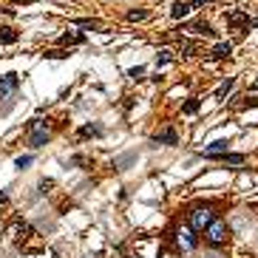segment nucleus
Returning a JSON list of instances; mask_svg holds the SVG:
<instances>
[{"mask_svg":"<svg viewBox=\"0 0 258 258\" xmlns=\"http://www.w3.org/2000/svg\"><path fill=\"white\" fill-rule=\"evenodd\" d=\"M213 219H216V213H213L210 205H196L190 213H187V227H190L193 233H205Z\"/></svg>","mask_w":258,"mask_h":258,"instance_id":"nucleus-1","label":"nucleus"},{"mask_svg":"<svg viewBox=\"0 0 258 258\" xmlns=\"http://www.w3.org/2000/svg\"><path fill=\"white\" fill-rule=\"evenodd\" d=\"M205 241L210 247H227V241H230V227H227V222L216 216L213 222H210V227L205 230Z\"/></svg>","mask_w":258,"mask_h":258,"instance_id":"nucleus-2","label":"nucleus"},{"mask_svg":"<svg viewBox=\"0 0 258 258\" xmlns=\"http://www.w3.org/2000/svg\"><path fill=\"white\" fill-rule=\"evenodd\" d=\"M173 239H176V247L182 250V253H190V250H196L199 244V236L190 227H179L176 233H173Z\"/></svg>","mask_w":258,"mask_h":258,"instance_id":"nucleus-3","label":"nucleus"},{"mask_svg":"<svg viewBox=\"0 0 258 258\" xmlns=\"http://www.w3.org/2000/svg\"><path fill=\"white\" fill-rule=\"evenodd\" d=\"M17 85H20V74H3V77H0V99L14 94Z\"/></svg>","mask_w":258,"mask_h":258,"instance_id":"nucleus-4","label":"nucleus"},{"mask_svg":"<svg viewBox=\"0 0 258 258\" xmlns=\"http://www.w3.org/2000/svg\"><path fill=\"white\" fill-rule=\"evenodd\" d=\"M227 151H230V142H227V139H216V142L205 145V148L199 151V156L210 159V156H219V153H227Z\"/></svg>","mask_w":258,"mask_h":258,"instance_id":"nucleus-5","label":"nucleus"},{"mask_svg":"<svg viewBox=\"0 0 258 258\" xmlns=\"http://www.w3.org/2000/svg\"><path fill=\"white\" fill-rule=\"evenodd\" d=\"M48 139H51V131H48V128H37V131L28 134V145H31L34 151H37V148H45Z\"/></svg>","mask_w":258,"mask_h":258,"instance_id":"nucleus-6","label":"nucleus"},{"mask_svg":"<svg viewBox=\"0 0 258 258\" xmlns=\"http://www.w3.org/2000/svg\"><path fill=\"white\" fill-rule=\"evenodd\" d=\"M187 31H193V34H202V37H216L213 26L207 23V20H193V23H187Z\"/></svg>","mask_w":258,"mask_h":258,"instance_id":"nucleus-7","label":"nucleus"},{"mask_svg":"<svg viewBox=\"0 0 258 258\" xmlns=\"http://www.w3.org/2000/svg\"><path fill=\"white\" fill-rule=\"evenodd\" d=\"M153 145H179V134L173 131V128H165V131H159V134L151 139Z\"/></svg>","mask_w":258,"mask_h":258,"instance_id":"nucleus-8","label":"nucleus"},{"mask_svg":"<svg viewBox=\"0 0 258 258\" xmlns=\"http://www.w3.org/2000/svg\"><path fill=\"white\" fill-rule=\"evenodd\" d=\"M210 159L213 162H222V165H244V162H247V156H244V153H219V156H210Z\"/></svg>","mask_w":258,"mask_h":258,"instance_id":"nucleus-9","label":"nucleus"},{"mask_svg":"<svg viewBox=\"0 0 258 258\" xmlns=\"http://www.w3.org/2000/svg\"><path fill=\"white\" fill-rule=\"evenodd\" d=\"M227 26H250V17L244 14L241 9H233V11H227Z\"/></svg>","mask_w":258,"mask_h":258,"instance_id":"nucleus-10","label":"nucleus"},{"mask_svg":"<svg viewBox=\"0 0 258 258\" xmlns=\"http://www.w3.org/2000/svg\"><path fill=\"white\" fill-rule=\"evenodd\" d=\"M190 14V3H185V0H176L173 6H170V17L173 20H182V17H187Z\"/></svg>","mask_w":258,"mask_h":258,"instance_id":"nucleus-11","label":"nucleus"},{"mask_svg":"<svg viewBox=\"0 0 258 258\" xmlns=\"http://www.w3.org/2000/svg\"><path fill=\"white\" fill-rule=\"evenodd\" d=\"M210 54H213V60H227L233 54V43H216Z\"/></svg>","mask_w":258,"mask_h":258,"instance_id":"nucleus-12","label":"nucleus"},{"mask_svg":"<svg viewBox=\"0 0 258 258\" xmlns=\"http://www.w3.org/2000/svg\"><path fill=\"white\" fill-rule=\"evenodd\" d=\"M77 136H80V139H88V136H102V125H82L80 131H77Z\"/></svg>","mask_w":258,"mask_h":258,"instance_id":"nucleus-13","label":"nucleus"},{"mask_svg":"<svg viewBox=\"0 0 258 258\" xmlns=\"http://www.w3.org/2000/svg\"><path fill=\"white\" fill-rule=\"evenodd\" d=\"M233 88H236V77H227V80H224L222 85L216 88V94H213V97H216V99H224V97H227V94H230Z\"/></svg>","mask_w":258,"mask_h":258,"instance_id":"nucleus-14","label":"nucleus"},{"mask_svg":"<svg viewBox=\"0 0 258 258\" xmlns=\"http://www.w3.org/2000/svg\"><path fill=\"white\" fill-rule=\"evenodd\" d=\"M57 43L60 45H82L85 43V34H74V31H68V34H62Z\"/></svg>","mask_w":258,"mask_h":258,"instance_id":"nucleus-15","label":"nucleus"},{"mask_svg":"<svg viewBox=\"0 0 258 258\" xmlns=\"http://www.w3.org/2000/svg\"><path fill=\"white\" fill-rule=\"evenodd\" d=\"M0 43H3V45L17 43V31H14V28H9V26H3V28H0Z\"/></svg>","mask_w":258,"mask_h":258,"instance_id":"nucleus-16","label":"nucleus"},{"mask_svg":"<svg viewBox=\"0 0 258 258\" xmlns=\"http://www.w3.org/2000/svg\"><path fill=\"white\" fill-rule=\"evenodd\" d=\"M168 62H173V51H170V48H159V51H156V68L168 65Z\"/></svg>","mask_w":258,"mask_h":258,"instance_id":"nucleus-17","label":"nucleus"},{"mask_svg":"<svg viewBox=\"0 0 258 258\" xmlns=\"http://www.w3.org/2000/svg\"><path fill=\"white\" fill-rule=\"evenodd\" d=\"M199 108H202V99H199V97H190L185 105H182V114H196Z\"/></svg>","mask_w":258,"mask_h":258,"instance_id":"nucleus-18","label":"nucleus"},{"mask_svg":"<svg viewBox=\"0 0 258 258\" xmlns=\"http://www.w3.org/2000/svg\"><path fill=\"white\" fill-rule=\"evenodd\" d=\"M74 26H80V28H99L102 23H99V20H91V17H77V20H74Z\"/></svg>","mask_w":258,"mask_h":258,"instance_id":"nucleus-19","label":"nucleus"},{"mask_svg":"<svg viewBox=\"0 0 258 258\" xmlns=\"http://www.w3.org/2000/svg\"><path fill=\"white\" fill-rule=\"evenodd\" d=\"M125 17L131 20V23H136V20H145V17H148V9H134V11H128Z\"/></svg>","mask_w":258,"mask_h":258,"instance_id":"nucleus-20","label":"nucleus"},{"mask_svg":"<svg viewBox=\"0 0 258 258\" xmlns=\"http://www.w3.org/2000/svg\"><path fill=\"white\" fill-rule=\"evenodd\" d=\"M31 162H34V156H17V159H14V168H17V170H26Z\"/></svg>","mask_w":258,"mask_h":258,"instance_id":"nucleus-21","label":"nucleus"},{"mask_svg":"<svg viewBox=\"0 0 258 258\" xmlns=\"http://www.w3.org/2000/svg\"><path fill=\"white\" fill-rule=\"evenodd\" d=\"M37 128H45V119H40V116H34V119H28L26 131L31 134V131H37Z\"/></svg>","mask_w":258,"mask_h":258,"instance_id":"nucleus-22","label":"nucleus"},{"mask_svg":"<svg viewBox=\"0 0 258 258\" xmlns=\"http://www.w3.org/2000/svg\"><path fill=\"white\" fill-rule=\"evenodd\" d=\"M128 77H131V80H142L145 68H142V65H136V68H131V71H128Z\"/></svg>","mask_w":258,"mask_h":258,"instance_id":"nucleus-23","label":"nucleus"},{"mask_svg":"<svg viewBox=\"0 0 258 258\" xmlns=\"http://www.w3.org/2000/svg\"><path fill=\"white\" fill-rule=\"evenodd\" d=\"M187 3H190V9H202L205 3H213V0H187Z\"/></svg>","mask_w":258,"mask_h":258,"instance_id":"nucleus-24","label":"nucleus"},{"mask_svg":"<svg viewBox=\"0 0 258 258\" xmlns=\"http://www.w3.org/2000/svg\"><path fill=\"white\" fill-rule=\"evenodd\" d=\"M48 57H51V60H62V57H68V54L65 51H48Z\"/></svg>","mask_w":258,"mask_h":258,"instance_id":"nucleus-25","label":"nucleus"},{"mask_svg":"<svg viewBox=\"0 0 258 258\" xmlns=\"http://www.w3.org/2000/svg\"><path fill=\"white\" fill-rule=\"evenodd\" d=\"M23 3H28V0H23Z\"/></svg>","mask_w":258,"mask_h":258,"instance_id":"nucleus-26","label":"nucleus"}]
</instances>
